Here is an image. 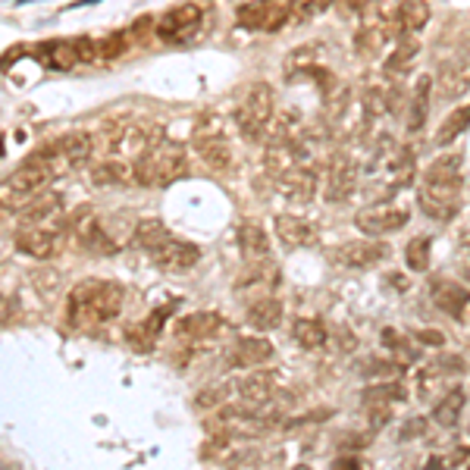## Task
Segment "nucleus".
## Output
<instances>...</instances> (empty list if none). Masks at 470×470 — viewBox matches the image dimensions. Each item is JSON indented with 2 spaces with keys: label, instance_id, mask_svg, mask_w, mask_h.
I'll return each mask as SVG.
<instances>
[{
  "label": "nucleus",
  "instance_id": "1",
  "mask_svg": "<svg viewBox=\"0 0 470 470\" xmlns=\"http://www.w3.org/2000/svg\"><path fill=\"white\" fill-rule=\"evenodd\" d=\"M461 189H465V157L443 154L430 163L417 189V204L436 223H452L461 213Z\"/></svg>",
  "mask_w": 470,
  "mask_h": 470
},
{
  "label": "nucleus",
  "instance_id": "2",
  "mask_svg": "<svg viewBox=\"0 0 470 470\" xmlns=\"http://www.w3.org/2000/svg\"><path fill=\"white\" fill-rule=\"evenodd\" d=\"M123 311V286L110 280H85L69 291L66 317L73 326H97Z\"/></svg>",
  "mask_w": 470,
  "mask_h": 470
},
{
  "label": "nucleus",
  "instance_id": "3",
  "mask_svg": "<svg viewBox=\"0 0 470 470\" xmlns=\"http://www.w3.org/2000/svg\"><path fill=\"white\" fill-rule=\"evenodd\" d=\"M189 173V151L173 138H157L145 154L135 160V185L141 189H163L179 182Z\"/></svg>",
  "mask_w": 470,
  "mask_h": 470
},
{
  "label": "nucleus",
  "instance_id": "4",
  "mask_svg": "<svg viewBox=\"0 0 470 470\" xmlns=\"http://www.w3.org/2000/svg\"><path fill=\"white\" fill-rule=\"evenodd\" d=\"M51 179H54L51 163H47L38 151L28 154L26 160L4 179V204L6 208L13 204V210L26 208L28 201H35L38 195H45Z\"/></svg>",
  "mask_w": 470,
  "mask_h": 470
},
{
  "label": "nucleus",
  "instance_id": "5",
  "mask_svg": "<svg viewBox=\"0 0 470 470\" xmlns=\"http://www.w3.org/2000/svg\"><path fill=\"white\" fill-rule=\"evenodd\" d=\"M191 148H195V154L208 163L213 173H226V169L232 167V145H230V138H226L223 119H220L213 110L201 113V117L195 119Z\"/></svg>",
  "mask_w": 470,
  "mask_h": 470
},
{
  "label": "nucleus",
  "instance_id": "6",
  "mask_svg": "<svg viewBox=\"0 0 470 470\" xmlns=\"http://www.w3.org/2000/svg\"><path fill=\"white\" fill-rule=\"evenodd\" d=\"M273 110H276V95L267 82H254L245 91V97L235 107V126L245 135L248 141L263 138V132L273 123Z\"/></svg>",
  "mask_w": 470,
  "mask_h": 470
},
{
  "label": "nucleus",
  "instance_id": "7",
  "mask_svg": "<svg viewBox=\"0 0 470 470\" xmlns=\"http://www.w3.org/2000/svg\"><path fill=\"white\" fill-rule=\"evenodd\" d=\"M38 154L51 163L54 176L73 173V169L88 167L91 154H95V138L88 132H66L60 138L47 141L45 148H38Z\"/></svg>",
  "mask_w": 470,
  "mask_h": 470
},
{
  "label": "nucleus",
  "instance_id": "8",
  "mask_svg": "<svg viewBox=\"0 0 470 470\" xmlns=\"http://www.w3.org/2000/svg\"><path fill=\"white\" fill-rule=\"evenodd\" d=\"M69 232L76 235V241L91 254H117L119 245L113 241V235H107V230L97 220V210L91 204H78V208L66 217Z\"/></svg>",
  "mask_w": 470,
  "mask_h": 470
},
{
  "label": "nucleus",
  "instance_id": "9",
  "mask_svg": "<svg viewBox=\"0 0 470 470\" xmlns=\"http://www.w3.org/2000/svg\"><path fill=\"white\" fill-rule=\"evenodd\" d=\"M361 185V163L352 151H336L326 163V182L323 198L330 204H342L358 191Z\"/></svg>",
  "mask_w": 470,
  "mask_h": 470
},
{
  "label": "nucleus",
  "instance_id": "10",
  "mask_svg": "<svg viewBox=\"0 0 470 470\" xmlns=\"http://www.w3.org/2000/svg\"><path fill=\"white\" fill-rule=\"evenodd\" d=\"M204 26V10L198 4H179L173 10H167L160 19H157L154 35L167 45H182V41H191Z\"/></svg>",
  "mask_w": 470,
  "mask_h": 470
},
{
  "label": "nucleus",
  "instance_id": "11",
  "mask_svg": "<svg viewBox=\"0 0 470 470\" xmlns=\"http://www.w3.org/2000/svg\"><path fill=\"white\" fill-rule=\"evenodd\" d=\"M408 208L402 204H389V201H380V204H370L354 217V226H358L364 235H389V232H398L404 223H408Z\"/></svg>",
  "mask_w": 470,
  "mask_h": 470
},
{
  "label": "nucleus",
  "instance_id": "12",
  "mask_svg": "<svg viewBox=\"0 0 470 470\" xmlns=\"http://www.w3.org/2000/svg\"><path fill=\"white\" fill-rule=\"evenodd\" d=\"M330 258H332V263H339V267L364 270V267H373V263L386 261L389 245L386 241H373V239H354V241H345V245L332 248Z\"/></svg>",
  "mask_w": 470,
  "mask_h": 470
},
{
  "label": "nucleus",
  "instance_id": "13",
  "mask_svg": "<svg viewBox=\"0 0 470 470\" xmlns=\"http://www.w3.org/2000/svg\"><path fill=\"white\" fill-rule=\"evenodd\" d=\"M280 179V195L289 198L291 204H308L313 201V195H317V167H311L308 160L298 163V167L286 169L282 176H276Z\"/></svg>",
  "mask_w": 470,
  "mask_h": 470
},
{
  "label": "nucleus",
  "instance_id": "14",
  "mask_svg": "<svg viewBox=\"0 0 470 470\" xmlns=\"http://www.w3.org/2000/svg\"><path fill=\"white\" fill-rule=\"evenodd\" d=\"M151 261L160 270H169V273H185V270L198 267V261H201V248L191 245V241L167 239L157 251H151Z\"/></svg>",
  "mask_w": 470,
  "mask_h": 470
},
{
  "label": "nucleus",
  "instance_id": "15",
  "mask_svg": "<svg viewBox=\"0 0 470 470\" xmlns=\"http://www.w3.org/2000/svg\"><path fill=\"white\" fill-rule=\"evenodd\" d=\"M235 398L245 408H263L276 398V376L270 370H254L245 380L235 383Z\"/></svg>",
  "mask_w": 470,
  "mask_h": 470
},
{
  "label": "nucleus",
  "instance_id": "16",
  "mask_svg": "<svg viewBox=\"0 0 470 470\" xmlns=\"http://www.w3.org/2000/svg\"><path fill=\"white\" fill-rule=\"evenodd\" d=\"M289 6L282 4V0H258V4H245L239 10V23L245 28H267V32H273V28H280L282 23L289 19Z\"/></svg>",
  "mask_w": 470,
  "mask_h": 470
},
{
  "label": "nucleus",
  "instance_id": "17",
  "mask_svg": "<svg viewBox=\"0 0 470 470\" xmlns=\"http://www.w3.org/2000/svg\"><path fill=\"white\" fill-rule=\"evenodd\" d=\"M436 91L443 101H458L470 91V56H455L439 69Z\"/></svg>",
  "mask_w": 470,
  "mask_h": 470
},
{
  "label": "nucleus",
  "instance_id": "18",
  "mask_svg": "<svg viewBox=\"0 0 470 470\" xmlns=\"http://www.w3.org/2000/svg\"><path fill=\"white\" fill-rule=\"evenodd\" d=\"M273 232L280 235V241L286 248H311L317 245V226L308 223L298 213H280L273 220Z\"/></svg>",
  "mask_w": 470,
  "mask_h": 470
},
{
  "label": "nucleus",
  "instance_id": "19",
  "mask_svg": "<svg viewBox=\"0 0 470 470\" xmlns=\"http://www.w3.org/2000/svg\"><path fill=\"white\" fill-rule=\"evenodd\" d=\"M16 251L35 261H47L51 254H56V232L47 230V226H19Z\"/></svg>",
  "mask_w": 470,
  "mask_h": 470
},
{
  "label": "nucleus",
  "instance_id": "20",
  "mask_svg": "<svg viewBox=\"0 0 470 470\" xmlns=\"http://www.w3.org/2000/svg\"><path fill=\"white\" fill-rule=\"evenodd\" d=\"M91 182L101 185V189H126V185H135V163L110 154L107 160H97L91 167Z\"/></svg>",
  "mask_w": 470,
  "mask_h": 470
},
{
  "label": "nucleus",
  "instance_id": "21",
  "mask_svg": "<svg viewBox=\"0 0 470 470\" xmlns=\"http://www.w3.org/2000/svg\"><path fill=\"white\" fill-rule=\"evenodd\" d=\"M430 295H433V304H436L443 313H448L452 320L465 317V311L470 304V291L461 286V282H452V280H433Z\"/></svg>",
  "mask_w": 470,
  "mask_h": 470
},
{
  "label": "nucleus",
  "instance_id": "22",
  "mask_svg": "<svg viewBox=\"0 0 470 470\" xmlns=\"http://www.w3.org/2000/svg\"><path fill=\"white\" fill-rule=\"evenodd\" d=\"M270 358H273V342L267 336H241L226 354L232 367H258Z\"/></svg>",
  "mask_w": 470,
  "mask_h": 470
},
{
  "label": "nucleus",
  "instance_id": "23",
  "mask_svg": "<svg viewBox=\"0 0 470 470\" xmlns=\"http://www.w3.org/2000/svg\"><path fill=\"white\" fill-rule=\"evenodd\" d=\"M60 210H63L60 191H45V195H38L35 201H28L26 208H19L16 217H19V226H45L60 217Z\"/></svg>",
  "mask_w": 470,
  "mask_h": 470
},
{
  "label": "nucleus",
  "instance_id": "24",
  "mask_svg": "<svg viewBox=\"0 0 470 470\" xmlns=\"http://www.w3.org/2000/svg\"><path fill=\"white\" fill-rule=\"evenodd\" d=\"M433 76H420L414 82V91H411V101H408V117H404V129L411 135L424 129L426 117H430V101H433Z\"/></svg>",
  "mask_w": 470,
  "mask_h": 470
},
{
  "label": "nucleus",
  "instance_id": "25",
  "mask_svg": "<svg viewBox=\"0 0 470 470\" xmlns=\"http://www.w3.org/2000/svg\"><path fill=\"white\" fill-rule=\"evenodd\" d=\"M220 326H223V320H220L217 311H195V313H189V317L176 320L173 332L179 339L198 342V339H213L220 332Z\"/></svg>",
  "mask_w": 470,
  "mask_h": 470
},
{
  "label": "nucleus",
  "instance_id": "26",
  "mask_svg": "<svg viewBox=\"0 0 470 470\" xmlns=\"http://www.w3.org/2000/svg\"><path fill=\"white\" fill-rule=\"evenodd\" d=\"M426 23H430V4L426 0H402L395 16H392V28L398 32V38L417 35Z\"/></svg>",
  "mask_w": 470,
  "mask_h": 470
},
{
  "label": "nucleus",
  "instance_id": "27",
  "mask_svg": "<svg viewBox=\"0 0 470 470\" xmlns=\"http://www.w3.org/2000/svg\"><path fill=\"white\" fill-rule=\"evenodd\" d=\"M465 404H467L465 389L461 386L448 389L436 402V408H433V424L443 426V430H455V426L461 424V414H465Z\"/></svg>",
  "mask_w": 470,
  "mask_h": 470
},
{
  "label": "nucleus",
  "instance_id": "28",
  "mask_svg": "<svg viewBox=\"0 0 470 470\" xmlns=\"http://www.w3.org/2000/svg\"><path fill=\"white\" fill-rule=\"evenodd\" d=\"M167 239H173L169 230H167V223H163V220H154V217L138 220L135 230H132V245L141 248V251H148V254L157 251V248H160Z\"/></svg>",
  "mask_w": 470,
  "mask_h": 470
},
{
  "label": "nucleus",
  "instance_id": "29",
  "mask_svg": "<svg viewBox=\"0 0 470 470\" xmlns=\"http://www.w3.org/2000/svg\"><path fill=\"white\" fill-rule=\"evenodd\" d=\"M417 54H420V45H417L414 35H408V38H398L395 51L389 54V60H386V66H383V69H386V76H392V78L408 76L411 66H414V60H417Z\"/></svg>",
  "mask_w": 470,
  "mask_h": 470
},
{
  "label": "nucleus",
  "instance_id": "30",
  "mask_svg": "<svg viewBox=\"0 0 470 470\" xmlns=\"http://www.w3.org/2000/svg\"><path fill=\"white\" fill-rule=\"evenodd\" d=\"M248 323L261 332H270L282 323V301L280 298H261L248 308Z\"/></svg>",
  "mask_w": 470,
  "mask_h": 470
},
{
  "label": "nucleus",
  "instance_id": "31",
  "mask_svg": "<svg viewBox=\"0 0 470 470\" xmlns=\"http://www.w3.org/2000/svg\"><path fill=\"white\" fill-rule=\"evenodd\" d=\"M41 60L47 63L51 69H73L78 60V47H76V38L73 41H45L38 47Z\"/></svg>",
  "mask_w": 470,
  "mask_h": 470
},
{
  "label": "nucleus",
  "instance_id": "32",
  "mask_svg": "<svg viewBox=\"0 0 470 470\" xmlns=\"http://www.w3.org/2000/svg\"><path fill=\"white\" fill-rule=\"evenodd\" d=\"M239 248L248 261L254 258H267L270 254V235L263 232V226L258 223H241L239 226Z\"/></svg>",
  "mask_w": 470,
  "mask_h": 470
},
{
  "label": "nucleus",
  "instance_id": "33",
  "mask_svg": "<svg viewBox=\"0 0 470 470\" xmlns=\"http://www.w3.org/2000/svg\"><path fill=\"white\" fill-rule=\"evenodd\" d=\"M467 129H470V104L455 107V110L443 119V126H439V132H436V148H448L452 141H458Z\"/></svg>",
  "mask_w": 470,
  "mask_h": 470
},
{
  "label": "nucleus",
  "instance_id": "34",
  "mask_svg": "<svg viewBox=\"0 0 470 470\" xmlns=\"http://www.w3.org/2000/svg\"><path fill=\"white\" fill-rule=\"evenodd\" d=\"M291 339L298 342L301 348H323L326 342H330V332H326V326L320 323V320H311V317H301L291 323Z\"/></svg>",
  "mask_w": 470,
  "mask_h": 470
},
{
  "label": "nucleus",
  "instance_id": "35",
  "mask_svg": "<svg viewBox=\"0 0 470 470\" xmlns=\"http://www.w3.org/2000/svg\"><path fill=\"white\" fill-rule=\"evenodd\" d=\"M404 261H408V270H414V273H426V270H430V261H433V239L430 235H417V239H411L408 248H404Z\"/></svg>",
  "mask_w": 470,
  "mask_h": 470
},
{
  "label": "nucleus",
  "instance_id": "36",
  "mask_svg": "<svg viewBox=\"0 0 470 470\" xmlns=\"http://www.w3.org/2000/svg\"><path fill=\"white\" fill-rule=\"evenodd\" d=\"M408 395L398 383H380V386H370L361 392V402L367 404V408H376V404H395V402H402V398Z\"/></svg>",
  "mask_w": 470,
  "mask_h": 470
},
{
  "label": "nucleus",
  "instance_id": "37",
  "mask_svg": "<svg viewBox=\"0 0 470 470\" xmlns=\"http://www.w3.org/2000/svg\"><path fill=\"white\" fill-rule=\"evenodd\" d=\"M455 373H465V361L458 358V354H448V358H436L430 361V364L424 367V373H420V383H430V380H445V376H455Z\"/></svg>",
  "mask_w": 470,
  "mask_h": 470
},
{
  "label": "nucleus",
  "instance_id": "38",
  "mask_svg": "<svg viewBox=\"0 0 470 470\" xmlns=\"http://www.w3.org/2000/svg\"><path fill=\"white\" fill-rule=\"evenodd\" d=\"M232 386L230 383H220V386H204L201 392L195 395V408L198 411H220L226 404V398L232 395Z\"/></svg>",
  "mask_w": 470,
  "mask_h": 470
},
{
  "label": "nucleus",
  "instance_id": "39",
  "mask_svg": "<svg viewBox=\"0 0 470 470\" xmlns=\"http://www.w3.org/2000/svg\"><path fill=\"white\" fill-rule=\"evenodd\" d=\"M126 51V32H110L97 38V63H113Z\"/></svg>",
  "mask_w": 470,
  "mask_h": 470
},
{
  "label": "nucleus",
  "instance_id": "40",
  "mask_svg": "<svg viewBox=\"0 0 470 470\" xmlns=\"http://www.w3.org/2000/svg\"><path fill=\"white\" fill-rule=\"evenodd\" d=\"M167 317H169V308H157L151 317L141 323V332L148 336V342H154L157 336H160V326L167 323Z\"/></svg>",
  "mask_w": 470,
  "mask_h": 470
},
{
  "label": "nucleus",
  "instance_id": "41",
  "mask_svg": "<svg viewBox=\"0 0 470 470\" xmlns=\"http://www.w3.org/2000/svg\"><path fill=\"white\" fill-rule=\"evenodd\" d=\"M426 417H411L408 424L402 426V439L404 443H411V439H420V436H426Z\"/></svg>",
  "mask_w": 470,
  "mask_h": 470
},
{
  "label": "nucleus",
  "instance_id": "42",
  "mask_svg": "<svg viewBox=\"0 0 470 470\" xmlns=\"http://www.w3.org/2000/svg\"><path fill=\"white\" fill-rule=\"evenodd\" d=\"M367 417H370V426H373V430H383V426L392 420V408L389 404H376V408L367 411Z\"/></svg>",
  "mask_w": 470,
  "mask_h": 470
},
{
  "label": "nucleus",
  "instance_id": "43",
  "mask_svg": "<svg viewBox=\"0 0 470 470\" xmlns=\"http://www.w3.org/2000/svg\"><path fill=\"white\" fill-rule=\"evenodd\" d=\"M383 345H386V348H395V352H402V348H408V342L398 336L395 330H383Z\"/></svg>",
  "mask_w": 470,
  "mask_h": 470
},
{
  "label": "nucleus",
  "instance_id": "44",
  "mask_svg": "<svg viewBox=\"0 0 470 470\" xmlns=\"http://www.w3.org/2000/svg\"><path fill=\"white\" fill-rule=\"evenodd\" d=\"M330 4L332 0H301V10H304V16H317V13H323Z\"/></svg>",
  "mask_w": 470,
  "mask_h": 470
},
{
  "label": "nucleus",
  "instance_id": "45",
  "mask_svg": "<svg viewBox=\"0 0 470 470\" xmlns=\"http://www.w3.org/2000/svg\"><path fill=\"white\" fill-rule=\"evenodd\" d=\"M370 436H361V433H348V439H342L339 448H367Z\"/></svg>",
  "mask_w": 470,
  "mask_h": 470
},
{
  "label": "nucleus",
  "instance_id": "46",
  "mask_svg": "<svg viewBox=\"0 0 470 470\" xmlns=\"http://www.w3.org/2000/svg\"><path fill=\"white\" fill-rule=\"evenodd\" d=\"M417 339H420V342H426V345H443V332H436V330H424V332H417Z\"/></svg>",
  "mask_w": 470,
  "mask_h": 470
},
{
  "label": "nucleus",
  "instance_id": "47",
  "mask_svg": "<svg viewBox=\"0 0 470 470\" xmlns=\"http://www.w3.org/2000/svg\"><path fill=\"white\" fill-rule=\"evenodd\" d=\"M148 28H151V19H138V23H135L132 26V35H135V38H138V41H145L148 38Z\"/></svg>",
  "mask_w": 470,
  "mask_h": 470
},
{
  "label": "nucleus",
  "instance_id": "48",
  "mask_svg": "<svg viewBox=\"0 0 470 470\" xmlns=\"http://www.w3.org/2000/svg\"><path fill=\"white\" fill-rule=\"evenodd\" d=\"M332 470H364V467H361L358 458H339L336 465H332Z\"/></svg>",
  "mask_w": 470,
  "mask_h": 470
},
{
  "label": "nucleus",
  "instance_id": "49",
  "mask_svg": "<svg viewBox=\"0 0 470 470\" xmlns=\"http://www.w3.org/2000/svg\"><path fill=\"white\" fill-rule=\"evenodd\" d=\"M295 470H311V467H295Z\"/></svg>",
  "mask_w": 470,
  "mask_h": 470
},
{
  "label": "nucleus",
  "instance_id": "50",
  "mask_svg": "<svg viewBox=\"0 0 470 470\" xmlns=\"http://www.w3.org/2000/svg\"><path fill=\"white\" fill-rule=\"evenodd\" d=\"M465 470H470V461H467V467H465Z\"/></svg>",
  "mask_w": 470,
  "mask_h": 470
}]
</instances>
